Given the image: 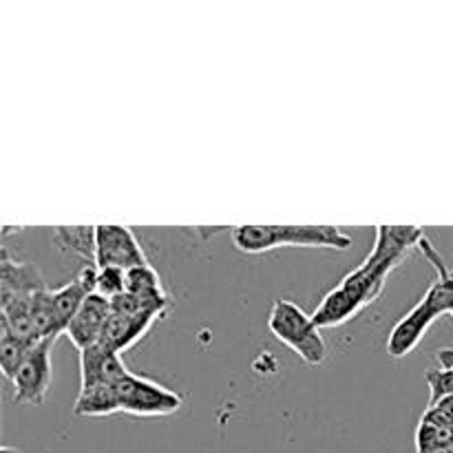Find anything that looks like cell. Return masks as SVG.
Wrapping results in <instances>:
<instances>
[{
  "label": "cell",
  "mask_w": 453,
  "mask_h": 453,
  "mask_svg": "<svg viewBox=\"0 0 453 453\" xmlns=\"http://www.w3.org/2000/svg\"><path fill=\"white\" fill-rule=\"evenodd\" d=\"M127 292V273L118 268H97L96 295L113 301Z\"/></svg>",
  "instance_id": "obj_18"
},
{
  "label": "cell",
  "mask_w": 453,
  "mask_h": 453,
  "mask_svg": "<svg viewBox=\"0 0 453 453\" xmlns=\"http://www.w3.org/2000/svg\"><path fill=\"white\" fill-rule=\"evenodd\" d=\"M34 343L25 339H18V336L4 334L0 336V367H3V376L7 380H13L16 372L20 370V365L25 363L27 354L31 352Z\"/></svg>",
  "instance_id": "obj_16"
},
{
  "label": "cell",
  "mask_w": 453,
  "mask_h": 453,
  "mask_svg": "<svg viewBox=\"0 0 453 453\" xmlns=\"http://www.w3.org/2000/svg\"><path fill=\"white\" fill-rule=\"evenodd\" d=\"M111 301L100 295H91L80 312L75 314L73 321L69 323L65 334L69 336L71 343L78 348V352H84L88 348H96L102 341V334L106 330V323L111 319Z\"/></svg>",
  "instance_id": "obj_8"
},
{
  "label": "cell",
  "mask_w": 453,
  "mask_h": 453,
  "mask_svg": "<svg viewBox=\"0 0 453 453\" xmlns=\"http://www.w3.org/2000/svg\"><path fill=\"white\" fill-rule=\"evenodd\" d=\"M0 453H22V451H18L16 447H3V449H0Z\"/></svg>",
  "instance_id": "obj_19"
},
{
  "label": "cell",
  "mask_w": 453,
  "mask_h": 453,
  "mask_svg": "<svg viewBox=\"0 0 453 453\" xmlns=\"http://www.w3.org/2000/svg\"><path fill=\"white\" fill-rule=\"evenodd\" d=\"M394 268L396 265L392 264H376L370 259L363 261L334 290L327 292L326 299L314 310V323L319 327H336L348 323L354 314H358L365 305L379 299Z\"/></svg>",
  "instance_id": "obj_1"
},
{
  "label": "cell",
  "mask_w": 453,
  "mask_h": 453,
  "mask_svg": "<svg viewBox=\"0 0 453 453\" xmlns=\"http://www.w3.org/2000/svg\"><path fill=\"white\" fill-rule=\"evenodd\" d=\"M53 243L58 250L82 257L96 265L97 226H58L53 228Z\"/></svg>",
  "instance_id": "obj_14"
},
{
  "label": "cell",
  "mask_w": 453,
  "mask_h": 453,
  "mask_svg": "<svg viewBox=\"0 0 453 453\" xmlns=\"http://www.w3.org/2000/svg\"><path fill=\"white\" fill-rule=\"evenodd\" d=\"M155 321H157V317H150V314H122L111 310V319L97 345L115 354H122L124 349L133 348L137 341L144 339V334Z\"/></svg>",
  "instance_id": "obj_13"
},
{
  "label": "cell",
  "mask_w": 453,
  "mask_h": 453,
  "mask_svg": "<svg viewBox=\"0 0 453 453\" xmlns=\"http://www.w3.org/2000/svg\"><path fill=\"white\" fill-rule=\"evenodd\" d=\"M128 374L122 357L111 349L96 345L80 352V389H91L97 385H115Z\"/></svg>",
  "instance_id": "obj_11"
},
{
  "label": "cell",
  "mask_w": 453,
  "mask_h": 453,
  "mask_svg": "<svg viewBox=\"0 0 453 453\" xmlns=\"http://www.w3.org/2000/svg\"><path fill=\"white\" fill-rule=\"evenodd\" d=\"M438 317H442V314L438 312L436 305L423 296V299H420L418 303L394 326L392 334H389L388 339L389 357L403 358L407 357V354L414 352L420 345V341H423V336L429 332V327L436 323Z\"/></svg>",
  "instance_id": "obj_7"
},
{
  "label": "cell",
  "mask_w": 453,
  "mask_h": 453,
  "mask_svg": "<svg viewBox=\"0 0 453 453\" xmlns=\"http://www.w3.org/2000/svg\"><path fill=\"white\" fill-rule=\"evenodd\" d=\"M423 237L427 234L420 226H379L376 242L365 259L376 261V264L398 265L411 248L418 246Z\"/></svg>",
  "instance_id": "obj_9"
},
{
  "label": "cell",
  "mask_w": 453,
  "mask_h": 453,
  "mask_svg": "<svg viewBox=\"0 0 453 453\" xmlns=\"http://www.w3.org/2000/svg\"><path fill=\"white\" fill-rule=\"evenodd\" d=\"M0 303H9L13 299H27L38 292L49 290L40 270L31 264L13 261L7 250H3L0 264Z\"/></svg>",
  "instance_id": "obj_10"
},
{
  "label": "cell",
  "mask_w": 453,
  "mask_h": 453,
  "mask_svg": "<svg viewBox=\"0 0 453 453\" xmlns=\"http://www.w3.org/2000/svg\"><path fill=\"white\" fill-rule=\"evenodd\" d=\"M449 317H451V319H453V308H451V312H449Z\"/></svg>",
  "instance_id": "obj_20"
},
{
  "label": "cell",
  "mask_w": 453,
  "mask_h": 453,
  "mask_svg": "<svg viewBox=\"0 0 453 453\" xmlns=\"http://www.w3.org/2000/svg\"><path fill=\"white\" fill-rule=\"evenodd\" d=\"M119 411V398L115 385H97L91 389H80L75 398V416H111Z\"/></svg>",
  "instance_id": "obj_15"
},
{
  "label": "cell",
  "mask_w": 453,
  "mask_h": 453,
  "mask_svg": "<svg viewBox=\"0 0 453 453\" xmlns=\"http://www.w3.org/2000/svg\"><path fill=\"white\" fill-rule=\"evenodd\" d=\"M96 277H97L96 265H84L82 273H80L75 279H71L66 286L51 290L53 310H56L58 323H60V327L65 332L66 327H69V323L73 321L75 314L80 312L84 301H87L91 295H96Z\"/></svg>",
  "instance_id": "obj_12"
},
{
  "label": "cell",
  "mask_w": 453,
  "mask_h": 453,
  "mask_svg": "<svg viewBox=\"0 0 453 453\" xmlns=\"http://www.w3.org/2000/svg\"><path fill=\"white\" fill-rule=\"evenodd\" d=\"M119 398V411L131 416H168L181 407V396L155 380L128 372L115 383Z\"/></svg>",
  "instance_id": "obj_4"
},
{
  "label": "cell",
  "mask_w": 453,
  "mask_h": 453,
  "mask_svg": "<svg viewBox=\"0 0 453 453\" xmlns=\"http://www.w3.org/2000/svg\"><path fill=\"white\" fill-rule=\"evenodd\" d=\"M127 292L133 296H144V299H153V296H166L164 292L159 274L155 273L153 265H140L127 273Z\"/></svg>",
  "instance_id": "obj_17"
},
{
  "label": "cell",
  "mask_w": 453,
  "mask_h": 453,
  "mask_svg": "<svg viewBox=\"0 0 453 453\" xmlns=\"http://www.w3.org/2000/svg\"><path fill=\"white\" fill-rule=\"evenodd\" d=\"M233 243L248 255H259L281 246L348 250L352 237L339 226H237L233 228Z\"/></svg>",
  "instance_id": "obj_2"
},
{
  "label": "cell",
  "mask_w": 453,
  "mask_h": 453,
  "mask_svg": "<svg viewBox=\"0 0 453 453\" xmlns=\"http://www.w3.org/2000/svg\"><path fill=\"white\" fill-rule=\"evenodd\" d=\"M56 341H42L31 348L25 363L13 376V403L16 405H42L51 385V349Z\"/></svg>",
  "instance_id": "obj_5"
},
{
  "label": "cell",
  "mask_w": 453,
  "mask_h": 453,
  "mask_svg": "<svg viewBox=\"0 0 453 453\" xmlns=\"http://www.w3.org/2000/svg\"><path fill=\"white\" fill-rule=\"evenodd\" d=\"M140 265H149V259L131 228L97 226L96 268H118L128 273Z\"/></svg>",
  "instance_id": "obj_6"
},
{
  "label": "cell",
  "mask_w": 453,
  "mask_h": 453,
  "mask_svg": "<svg viewBox=\"0 0 453 453\" xmlns=\"http://www.w3.org/2000/svg\"><path fill=\"white\" fill-rule=\"evenodd\" d=\"M268 330L308 365H323L327 358V343L321 336V327L292 301H274L270 310Z\"/></svg>",
  "instance_id": "obj_3"
}]
</instances>
